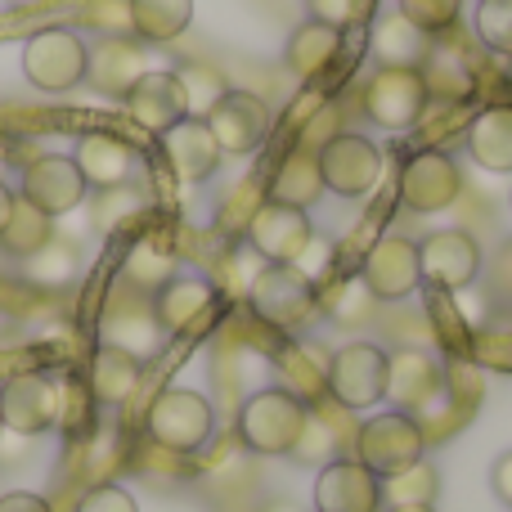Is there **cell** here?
<instances>
[{
	"label": "cell",
	"instance_id": "obj_22",
	"mask_svg": "<svg viewBox=\"0 0 512 512\" xmlns=\"http://www.w3.org/2000/svg\"><path fill=\"white\" fill-rule=\"evenodd\" d=\"M418 72H423L427 95H432L436 104H468L472 90H477V63L454 41H436L432 36V50H427Z\"/></svg>",
	"mask_w": 512,
	"mask_h": 512
},
{
	"label": "cell",
	"instance_id": "obj_2",
	"mask_svg": "<svg viewBox=\"0 0 512 512\" xmlns=\"http://www.w3.org/2000/svg\"><path fill=\"white\" fill-rule=\"evenodd\" d=\"M306 418H310V405H301L292 391L283 387H265L256 396L243 400L239 409V441L248 445L252 454H292L306 432Z\"/></svg>",
	"mask_w": 512,
	"mask_h": 512
},
{
	"label": "cell",
	"instance_id": "obj_25",
	"mask_svg": "<svg viewBox=\"0 0 512 512\" xmlns=\"http://www.w3.org/2000/svg\"><path fill=\"white\" fill-rule=\"evenodd\" d=\"M337 54H342V32L328 23H315V18H306V23L297 27V32L288 36V50H283V59H288V68L297 72V77L315 81L324 77L328 68L337 63Z\"/></svg>",
	"mask_w": 512,
	"mask_h": 512
},
{
	"label": "cell",
	"instance_id": "obj_12",
	"mask_svg": "<svg viewBox=\"0 0 512 512\" xmlns=\"http://www.w3.org/2000/svg\"><path fill=\"white\" fill-rule=\"evenodd\" d=\"M459 194H463V176H459L450 153L418 149L414 158L400 167V203H405L414 216L445 212V207H454Z\"/></svg>",
	"mask_w": 512,
	"mask_h": 512
},
{
	"label": "cell",
	"instance_id": "obj_48",
	"mask_svg": "<svg viewBox=\"0 0 512 512\" xmlns=\"http://www.w3.org/2000/svg\"><path fill=\"white\" fill-rule=\"evenodd\" d=\"M387 512H436L432 504H396V508H387Z\"/></svg>",
	"mask_w": 512,
	"mask_h": 512
},
{
	"label": "cell",
	"instance_id": "obj_47",
	"mask_svg": "<svg viewBox=\"0 0 512 512\" xmlns=\"http://www.w3.org/2000/svg\"><path fill=\"white\" fill-rule=\"evenodd\" d=\"M14 212H18V194L0 180V239H5V230H9V221H14Z\"/></svg>",
	"mask_w": 512,
	"mask_h": 512
},
{
	"label": "cell",
	"instance_id": "obj_51",
	"mask_svg": "<svg viewBox=\"0 0 512 512\" xmlns=\"http://www.w3.org/2000/svg\"><path fill=\"white\" fill-rule=\"evenodd\" d=\"M0 436H5V418H0Z\"/></svg>",
	"mask_w": 512,
	"mask_h": 512
},
{
	"label": "cell",
	"instance_id": "obj_15",
	"mask_svg": "<svg viewBox=\"0 0 512 512\" xmlns=\"http://www.w3.org/2000/svg\"><path fill=\"white\" fill-rule=\"evenodd\" d=\"M418 261L432 292H463L481 274V243L463 230H436L418 243Z\"/></svg>",
	"mask_w": 512,
	"mask_h": 512
},
{
	"label": "cell",
	"instance_id": "obj_3",
	"mask_svg": "<svg viewBox=\"0 0 512 512\" xmlns=\"http://www.w3.org/2000/svg\"><path fill=\"white\" fill-rule=\"evenodd\" d=\"M149 441L158 450H171V454H198L207 441H212V427H216V414L207 405V396L189 387H167L158 391V400L149 405Z\"/></svg>",
	"mask_w": 512,
	"mask_h": 512
},
{
	"label": "cell",
	"instance_id": "obj_27",
	"mask_svg": "<svg viewBox=\"0 0 512 512\" xmlns=\"http://www.w3.org/2000/svg\"><path fill=\"white\" fill-rule=\"evenodd\" d=\"M324 194V176H319V149H292L279 162V171L270 176V203H288V207H310Z\"/></svg>",
	"mask_w": 512,
	"mask_h": 512
},
{
	"label": "cell",
	"instance_id": "obj_26",
	"mask_svg": "<svg viewBox=\"0 0 512 512\" xmlns=\"http://www.w3.org/2000/svg\"><path fill=\"white\" fill-rule=\"evenodd\" d=\"M468 149H472V162H477V167L495 171V176L512 171V108L508 104H495V108L472 117Z\"/></svg>",
	"mask_w": 512,
	"mask_h": 512
},
{
	"label": "cell",
	"instance_id": "obj_8",
	"mask_svg": "<svg viewBox=\"0 0 512 512\" xmlns=\"http://www.w3.org/2000/svg\"><path fill=\"white\" fill-rule=\"evenodd\" d=\"M319 176L337 198H364L382 180V149L360 131H337L319 144Z\"/></svg>",
	"mask_w": 512,
	"mask_h": 512
},
{
	"label": "cell",
	"instance_id": "obj_4",
	"mask_svg": "<svg viewBox=\"0 0 512 512\" xmlns=\"http://www.w3.org/2000/svg\"><path fill=\"white\" fill-rule=\"evenodd\" d=\"M360 108L382 131H414L432 108L427 81L418 68H378L360 90Z\"/></svg>",
	"mask_w": 512,
	"mask_h": 512
},
{
	"label": "cell",
	"instance_id": "obj_50",
	"mask_svg": "<svg viewBox=\"0 0 512 512\" xmlns=\"http://www.w3.org/2000/svg\"><path fill=\"white\" fill-rule=\"evenodd\" d=\"M5 5H18V9H27V5H45V0H5Z\"/></svg>",
	"mask_w": 512,
	"mask_h": 512
},
{
	"label": "cell",
	"instance_id": "obj_49",
	"mask_svg": "<svg viewBox=\"0 0 512 512\" xmlns=\"http://www.w3.org/2000/svg\"><path fill=\"white\" fill-rule=\"evenodd\" d=\"M265 512H297V504H270Z\"/></svg>",
	"mask_w": 512,
	"mask_h": 512
},
{
	"label": "cell",
	"instance_id": "obj_14",
	"mask_svg": "<svg viewBox=\"0 0 512 512\" xmlns=\"http://www.w3.org/2000/svg\"><path fill=\"white\" fill-rule=\"evenodd\" d=\"M364 288L373 292V301H405L423 288V261H418V243L405 234H387L378 239L364 256L360 270Z\"/></svg>",
	"mask_w": 512,
	"mask_h": 512
},
{
	"label": "cell",
	"instance_id": "obj_1",
	"mask_svg": "<svg viewBox=\"0 0 512 512\" xmlns=\"http://www.w3.org/2000/svg\"><path fill=\"white\" fill-rule=\"evenodd\" d=\"M427 454V432L414 414L391 409V414H373L355 432V459L373 472V477H400Z\"/></svg>",
	"mask_w": 512,
	"mask_h": 512
},
{
	"label": "cell",
	"instance_id": "obj_10",
	"mask_svg": "<svg viewBox=\"0 0 512 512\" xmlns=\"http://www.w3.org/2000/svg\"><path fill=\"white\" fill-rule=\"evenodd\" d=\"M203 122L216 135L225 158H248V153H256L270 140L274 117H270V104L261 95H252V90H225L203 113Z\"/></svg>",
	"mask_w": 512,
	"mask_h": 512
},
{
	"label": "cell",
	"instance_id": "obj_42",
	"mask_svg": "<svg viewBox=\"0 0 512 512\" xmlns=\"http://www.w3.org/2000/svg\"><path fill=\"white\" fill-rule=\"evenodd\" d=\"M176 77H180V86H185V95H189V117H203L207 108L230 90L212 68H180Z\"/></svg>",
	"mask_w": 512,
	"mask_h": 512
},
{
	"label": "cell",
	"instance_id": "obj_39",
	"mask_svg": "<svg viewBox=\"0 0 512 512\" xmlns=\"http://www.w3.org/2000/svg\"><path fill=\"white\" fill-rule=\"evenodd\" d=\"M396 9L409 18L414 27H423L427 36H441L459 23L463 0H396Z\"/></svg>",
	"mask_w": 512,
	"mask_h": 512
},
{
	"label": "cell",
	"instance_id": "obj_41",
	"mask_svg": "<svg viewBox=\"0 0 512 512\" xmlns=\"http://www.w3.org/2000/svg\"><path fill=\"white\" fill-rule=\"evenodd\" d=\"M373 5H378V0H306L310 18L337 27V32H346V27H364L373 18Z\"/></svg>",
	"mask_w": 512,
	"mask_h": 512
},
{
	"label": "cell",
	"instance_id": "obj_21",
	"mask_svg": "<svg viewBox=\"0 0 512 512\" xmlns=\"http://www.w3.org/2000/svg\"><path fill=\"white\" fill-rule=\"evenodd\" d=\"M441 387H445L441 364H436L427 351H414V346H405V351L391 355L387 396L396 400V409H405V414H418V409H427L436 396H441Z\"/></svg>",
	"mask_w": 512,
	"mask_h": 512
},
{
	"label": "cell",
	"instance_id": "obj_44",
	"mask_svg": "<svg viewBox=\"0 0 512 512\" xmlns=\"http://www.w3.org/2000/svg\"><path fill=\"white\" fill-rule=\"evenodd\" d=\"M77 512H140V508H135L131 490H122V486H95L90 495H81Z\"/></svg>",
	"mask_w": 512,
	"mask_h": 512
},
{
	"label": "cell",
	"instance_id": "obj_20",
	"mask_svg": "<svg viewBox=\"0 0 512 512\" xmlns=\"http://www.w3.org/2000/svg\"><path fill=\"white\" fill-rule=\"evenodd\" d=\"M212 306H216V288L203 279V274L176 270L158 292H153V315H158L162 333H185V328H194Z\"/></svg>",
	"mask_w": 512,
	"mask_h": 512
},
{
	"label": "cell",
	"instance_id": "obj_31",
	"mask_svg": "<svg viewBox=\"0 0 512 512\" xmlns=\"http://www.w3.org/2000/svg\"><path fill=\"white\" fill-rule=\"evenodd\" d=\"M104 342L122 346V351H131V355H149L153 346L162 342V324H158V315H153V301L149 306H113L108 310Z\"/></svg>",
	"mask_w": 512,
	"mask_h": 512
},
{
	"label": "cell",
	"instance_id": "obj_35",
	"mask_svg": "<svg viewBox=\"0 0 512 512\" xmlns=\"http://www.w3.org/2000/svg\"><path fill=\"white\" fill-rule=\"evenodd\" d=\"M436 490H441V472H436L427 459L414 463L409 472H400V477L382 481V499H387L391 508L396 504H432Z\"/></svg>",
	"mask_w": 512,
	"mask_h": 512
},
{
	"label": "cell",
	"instance_id": "obj_46",
	"mask_svg": "<svg viewBox=\"0 0 512 512\" xmlns=\"http://www.w3.org/2000/svg\"><path fill=\"white\" fill-rule=\"evenodd\" d=\"M490 490H495L499 504L512 508V450L504 454V459H495V468H490Z\"/></svg>",
	"mask_w": 512,
	"mask_h": 512
},
{
	"label": "cell",
	"instance_id": "obj_7",
	"mask_svg": "<svg viewBox=\"0 0 512 512\" xmlns=\"http://www.w3.org/2000/svg\"><path fill=\"white\" fill-rule=\"evenodd\" d=\"M252 310L274 328H301L315 315V279L301 265H270L248 279Z\"/></svg>",
	"mask_w": 512,
	"mask_h": 512
},
{
	"label": "cell",
	"instance_id": "obj_9",
	"mask_svg": "<svg viewBox=\"0 0 512 512\" xmlns=\"http://www.w3.org/2000/svg\"><path fill=\"white\" fill-rule=\"evenodd\" d=\"M248 243L270 265H301V256L315 248V225H310L306 207H288L265 198L248 216Z\"/></svg>",
	"mask_w": 512,
	"mask_h": 512
},
{
	"label": "cell",
	"instance_id": "obj_17",
	"mask_svg": "<svg viewBox=\"0 0 512 512\" xmlns=\"http://www.w3.org/2000/svg\"><path fill=\"white\" fill-rule=\"evenodd\" d=\"M158 144H162V158H167L171 176H176L180 185H203L207 176H216V167H221V158H225L203 117L176 122L167 135H158Z\"/></svg>",
	"mask_w": 512,
	"mask_h": 512
},
{
	"label": "cell",
	"instance_id": "obj_24",
	"mask_svg": "<svg viewBox=\"0 0 512 512\" xmlns=\"http://www.w3.org/2000/svg\"><path fill=\"white\" fill-rule=\"evenodd\" d=\"M427 50H432V36L409 23L400 9L382 14L369 32V54L378 59V68H423Z\"/></svg>",
	"mask_w": 512,
	"mask_h": 512
},
{
	"label": "cell",
	"instance_id": "obj_36",
	"mask_svg": "<svg viewBox=\"0 0 512 512\" xmlns=\"http://www.w3.org/2000/svg\"><path fill=\"white\" fill-rule=\"evenodd\" d=\"M50 239H54V234H50V216H41L36 207H27L23 198H18V212H14V221H9L0 248L18 252V256H32L36 248H45Z\"/></svg>",
	"mask_w": 512,
	"mask_h": 512
},
{
	"label": "cell",
	"instance_id": "obj_37",
	"mask_svg": "<svg viewBox=\"0 0 512 512\" xmlns=\"http://www.w3.org/2000/svg\"><path fill=\"white\" fill-rule=\"evenodd\" d=\"M477 41L499 59H512V0H481L477 5Z\"/></svg>",
	"mask_w": 512,
	"mask_h": 512
},
{
	"label": "cell",
	"instance_id": "obj_45",
	"mask_svg": "<svg viewBox=\"0 0 512 512\" xmlns=\"http://www.w3.org/2000/svg\"><path fill=\"white\" fill-rule=\"evenodd\" d=\"M0 512H54L50 499L32 495V490H9V495H0Z\"/></svg>",
	"mask_w": 512,
	"mask_h": 512
},
{
	"label": "cell",
	"instance_id": "obj_34",
	"mask_svg": "<svg viewBox=\"0 0 512 512\" xmlns=\"http://www.w3.org/2000/svg\"><path fill=\"white\" fill-rule=\"evenodd\" d=\"M23 270H27V279L41 283V288H63V283H72V274H77V252H72L68 243L50 239L45 248L23 256Z\"/></svg>",
	"mask_w": 512,
	"mask_h": 512
},
{
	"label": "cell",
	"instance_id": "obj_13",
	"mask_svg": "<svg viewBox=\"0 0 512 512\" xmlns=\"http://www.w3.org/2000/svg\"><path fill=\"white\" fill-rule=\"evenodd\" d=\"M0 418L14 436H41L63 418V391L45 373H18L0 387Z\"/></svg>",
	"mask_w": 512,
	"mask_h": 512
},
{
	"label": "cell",
	"instance_id": "obj_18",
	"mask_svg": "<svg viewBox=\"0 0 512 512\" xmlns=\"http://www.w3.org/2000/svg\"><path fill=\"white\" fill-rule=\"evenodd\" d=\"M126 117L149 135H167L176 122H185L189 95H185V86H180L176 72H162V68L149 72V77L126 95Z\"/></svg>",
	"mask_w": 512,
	"mask_h": 512
},
{
	"label": "cell",
	"instance_id": "obj_16",
	"mask_svg": "<svg viewBox=\"0 0 512 512\" xmlns=\"http://www.w3.org/2000/svg\"><path fill=\"white\" fill-rule=\"evenodd\" d=\"M382 477H373L360 459H333L319 468L315 512H378Z\"/></svg>",
	"mask_w": 512,
	"mask_h": 512
},
{
	"label": "cell",
	"instance_id": "obj_32",
	"mask_svg": "<svg viewBox=\"0 0 512 512\" xmlns=\"http://www.w3.org/2000/svg\"><path fill=\"white\" fill-rule=\"evenodd\" d=\"M144 212H149V194H144V185H135V180L113 185V189H95V198H90V216H95L99 234L126 230V225L140 221Z\"/></svg>",
	"mask_w": 512,
	"mask_h": 512
},
{
	"label": "cell",
	"instance_id": "obj_23",
	"mask_svg": "<svg viewBox=\"0 0 512 512\" xmlns=\"http://www.w3.org/2000/svg\"><path fill=\"white\" fill-rule=\"evenodd\" d=\"M77 167L86 176L90 189H113V185H126L135 171V149L113 131H90L77 140Z\"/></svg>",
	"mask_w": 512,
	"mask_h": 512
},
{
	"label": "cell",
	"instance_id": "obj_11",
	"mask_svg": "<svg viewBox=\"0 0 512 512\" xmlns=\"http://www.w3.org/2000/svg\"><path fill=\"white\" fill-rule=\"evenodd\" d=\"M90 185L86 176H81L77 158H68V153H45V158L27 162L23 171V189H18V198H23L27 207H36L41 216H68L77 212L81 203H86Z\"/></svg>",
	"mask_w": 512,
	"mask_h": 512
},
{
	"label": "cell",
	"instance_id": "obj_19",
	"mask_svg": "<svg viewBox=\"0 0 512 512\" xmlns=\"http://www.w3.org/2000/svg\"><path fill=\"white\" fill-rule=\"evenodd\" d=\"M149 72H158V68L149 63V54H144L140 45L126 41V36H108V41H99L95 50H90L86 81L99 90V95L126 99L144 77H149Z\"/></svg>",
	"mask_w": 512,
	"mask_h": 512
},
{
	"label": "cell",
	"instance_id": "obj_5",
	"mask_svg": "<svg viewBox=\"0 0 512 512\" xmlns=\"http://www.w3.org/2000/svg\"><path fill=\"white\" fill-rule=\"evenodd\" d=\"M387 369L391 355L373 342H351L328 360V396L337 400V409H373L387 400Z\"/></svg>",
	"mask_w": 512,
	"mask_h": 512
},
{
	"label": "cell",
	"instance_id": "obj_38",
	"mask_svg": "<svg viewBox=\"0 0 512 512\" xmlns=\"http://www.w3.org/2000/svg\"><path fill=\"white\" fill-rule=\"evenodd\" d=\"M337 445H342V436H337V423L328 414H310L306 418V432H301L297 441V459L301 463H333L337 459Z\"/></svg>",
	"mask_w": 512,
	"mask_h": 512
},
{
	"label": "cell",
	"instance_id": "obj_6",
	"mask_svg": "<svg viewBox=\"0 0 512 512\" xmlns=\"http://www.w3.org/2000/svg\"><path fill=\"white\" fill-rule=\"evenodd\" d=\"M86 68H90V45L68 27H45L23 45V72L45 95H63L77 81H86Z\"/></svg>",
	"mask_w": 512,
	"mask_h": 512
},
{
	"label": "cell",
	"instance_id": "obj_43",
	"mask_svg": "<svg viewBox=\"0 0 512 512\" xmlns=\"http://www.w3.org/2000/svg\"><path fill=\"white\" fill-rule=\"evenodd\" d=\"M369 301H373V292L364 288V279H346L342 288L328 297V310H333L337 324H364V315H369Z\"/></svg>",
	"mask_w": 512,
	"mask_h": 512
},
{
	"label": "cell",
	"instance_id": "obj_33",
	"mask_svg": "<svg viewBox=\"0 0 512 512\" xmlns=\"http://www.w3.org/2000/svg\"><path fill=\"white\" fill-rule=\"evenodd\" d=\"M176 270H180L176 252H167L153 239H140L131 252H126V279L140 283V288H149V292H158Z\"/></svg>",
	"mask_w": 512,
	"mask_h": 512
},
{
	"label": "cell",
	"instance_id": "obj_30",
	"mask_svg": "<svg viewBox=\"0 0 512 512\" xmlns=\"http://www.w3.org/2000/svg\"><path fill=\"white\" fill-rule=\"evenodd\" d=\"M274 364H279V373L288 378V387H283V391H292L301 405H310L315 396H324V391H328V360L315 351V346L288 342Z\"/></svg>",
	"mask_w": 512,
	"mask_h": 512
},
{
	"label": "cell",
	"instance_id": "obj_28",
	"mask_svg": "<svg viewBox=\"0 0 512 512\" xmlns=\"http://www.w3.org/2000/svg\"><path fill=\"white\" fill-rule=\"evenodd\" d=\"M126 9H131V32L144 45H167L194 23V0H126Z\"/></svg>",
	"mask_w": 512,
	"mask_h": 512
},
{
	"label": "cell",
	"instance_id": "obj_40",
	"mask_svg": "<svg viewBox=\"0 0 512 512\" xmlns=\"http://www.w3.org/2000/svg\"><path fill=\"white\" fill-rule=\"evenodd\" d=\"M472 364H486L495 373H512V324H499V328H481L468 346Z\"/></svg>",
	"mask_w": 512,
	"mask_h": 512
},
{
	"label": "cell",
	"instance_id": "obj_29",
	"mask_svg": "<svg viewBox=\"0 0 512 512\" xmlns=\"http://www.w3.org/2000/svg\"><path fill=\"white\" fill-rule=\"evenodd\" d=\"M135 387H140V355L104 342L95 351V360H90V391L104 405H122V400H131Z\"/></svg>",
	"mask_w": 512,
	"mask_h": 512
}]
</instances>
